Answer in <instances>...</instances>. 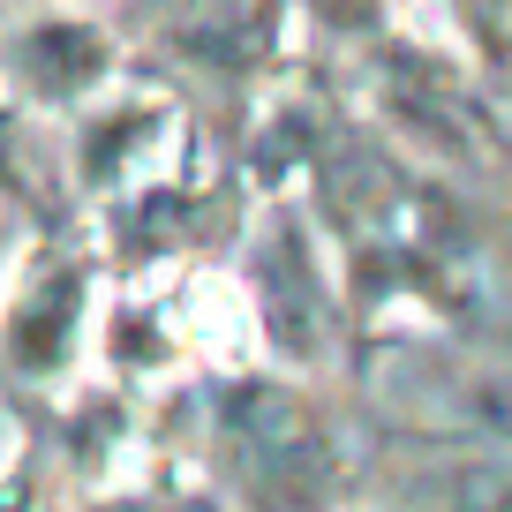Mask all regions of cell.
Segmentation results:
<instances>
[{
  "label": "cell",
  "instance_id": "obj_2",
  "mask_svg": "<svg viewBox=\"0 0 512 512\" xmlns=\"http://www.w3.org/2000/svg\"><path fill=\"white\" fill-rule=\"evenodd\" d=\"M76 294H83L76 272H53L46 287H31V302H23L16 324H8V354H16L23 369H53L61 362L68 332H76Z\"/></svg>",
  "mask_w": 512,
  "mask_h": 512
},
{
  "label": "cell",
  "instance_id": "obj_5",
  "mask_svg": "<svg viewBox=\"0 0 512 512\" xmlns=\"http://www.w3.org/2000/svg\"><path fill=\"white\" fill-rule=\"evenodd\" d=\"M324 16L332 23H369V8H377V0H317Z\"/></svg>",
  "mask_w": 512,
  "mask_h": 512
},
{
  "label": "cell",
  "instance_id": "obj_6",
  "mask_svg": "<svg viewBox=\"0 0 512 512\" xmlns=\"http://www.w3.org/2000/svg\"><path fill=\"white\" fill-rule=\"evenodd\" d=\"M0 159H8V128H0Z\"/></svg>",
  "mask_w": 512,
  "mask_h": 512
},
{
  "label": "cell",
  "instance_id": "obj_4",
  "mask_svg": "<svg viewBox=\"0 0 512 512\" xmlns=\"http://www.w3.org/2000/svg\"><path fill=\"white\" fill-rule=\"evenodd\" d=\"M445 512H512V460L460 467L445 482Z\"/></svg>",
  "mask_w": 512,
  "mask_h": 512
},
{
  "label": "cell",
  "instance_id": "obj_7",
  "mask_svg": "<svg viewBox=\"0 0 512 512\" xmlns=\"http://www.w3.org/2000/svg\"><path fill=\"white\" fill-rule=\"evenodd\" d=\"M475 8H482V0H475Z\"/></svg>",
  "mask_w": 512,
  "mask_h": 512
},
{
  "label": "cell",
  "instance_id": "obj_3",
  "mask_svg": "<svg viewBox=\"0 0 512 512\" xmlns=\"http://www.w3.org/2000/svg\"><path fill=\"white\" fill-rule=\"evenodd\" d=\"M23 68H31L38 91H83V83L106 68V46L98 31H76V23H53V31L23 38Z\"/></svg>",
  "mask_w": 512,
  "mask_h": 512
},
{
  "label": "cell",
  "instance_id": "obj_1",
  "mask_svg": "<svg viewBox=\"0 0 512 512\" xmlns=\"http://www.w3.org/2000/svg\"><path fill=\"white\" fill-rule=\"evenodd\" d=\"M226 437H234L241 475L272 512H317L332 490V437L294 392L279 384H241L226 392Z\"/></svg>",
  "mask_w": 512,
  "mask_h": 512
}]
</instances>
